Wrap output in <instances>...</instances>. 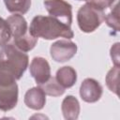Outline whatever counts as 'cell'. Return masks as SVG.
Listing matches in <instances>:
<instances>
[{
	"mask_svg": "<svg viewBox=\"0 0 120 120\" xmlns=\"http://www.w3.org/2000/svg\"><path fill=\"white\" fill-rule=\"evenodd\" d=\"M76 43L68 39H60L51 45L50 53L52 60L58 63H64L70 60L77 52Z\"/></svg>",
	"mask_w": 120,
	"mask_h": 120,
	"instance_id": "obj_7",
	"label": "cell"
},
{
	"mask_svg": "<svg viewBox=\"0 0 120 120\" xmlns=\"http://www.w3.org/2000/svg\"><path fill=\"white\" fill-rule=\"evenodd\" d=\"M111 57L114 66L119 67V43H115L111 48Z\"/></svg>",
	"mask_w": 120,
	"mask_h": 120,
	"instance_id": "obj_18",
	"label": "cell"
},
{
	"mask_svg": "<svg viewBox=\"0 0 120 120\" xmlns=\"http://www.w3.org/2000/svg\"><path fill=\"white\" fill-rule=\"evenodd\" d=\"M27 53L13 43H8L0 50V76L20 80L28 68Z\"/></svg>",
	"mask_w": 120,
	"mask_h": 120,
	"instance_id": "obj_1",
	"label": "cell"
},
{
	"mask_svg": "<svg viewBox=\"0 0 120 120\" xmlns=\"http://www.w3.org/2000/svg\"><path fill=\"white\" fill-rule=\"evenodd\" d=\"M7 9L11 13L25 14L30 7L31 0H4Z\"/></svg>",
	"mask_w": 120,
	"mask_h": 120,
	"instance_id": "obj_13",
	"label": "cell"
},
{
	"mask_svg": "<svg viewBox=\"0 0 120 120\" xmlns=\"http://www.w3.org/2000/svg\"><path fill=\"white\" fill-rule=\"evenodd\" d=\"M7 22L13 37V44L23 52H29L36 46L38 38L28 32L27 22L22 14H16L8 17Z\"/></svg>",
	"mask_w": 120,
	"mask_h": 120,
	"instance_id": "obj_4",
	"label": "cell"
},
{
	"mask_svg": "<svg viewBox=\"0 0 120 120\" xmlns=\"http://www.w3.org/2000/svg\"><path fill=\"white\" fill-rule=\"evenodd\" d=\"M77 1H88V0H77Z\"/></svg>",
	"mask_w": 120,
	"mask_h": 120,
	"instance_id": "obj_20",
	"label": "cell"
},
{
	"mask_svg": "<svg viewBox=\"0 0 120 120\" xmlns=\"http://www.w3.org/2000/svg\"><path fill=\"white\" fill-rule=\"evenodd\" d=\"M30 74L38 85H41L51 78V67L43 57H34L30 64Z\"/></svg>",
	"mask_w": 120,
	"mask_h": 120,
	"instance_id": "obj_9",
	"label": "cell"
},
{
	"mask_svg": "<svg viewBox=\"0 0 120 120\" xmlns=\"http://www.w3.org/2000/svg\"><path fill=\"white\" fill-rule=\"evenodd\" d=\"M11 38V31L7 20L0 17V47L8 43Z\"/></svg>",
	"mask_w": 120,
	"mask_h": 120,
	"instance_id": "obj_17",
	"label": "cell"
},
{
	"mask_svg": "<svg viewBox=\"0 0 120 120\" xmlns=\"http://www.w3.org/2000/svg\"><path fill=\"white\" fill-rule=\"evenodd\" d=\"M118 75H119V67L114 66L112 68L107 75H106V85L110 89V91L113 92L114 94L118 95Z\"/></svg>",
	"mask_w": 120,
	"mask_h": 120,
	"instance_id": "obj_15",
	"label": "cell"
},
{
	"mask_svg": "<svg viewBox=\"0 0 120 120\" xmlns=\"http://www.w3.org/2000/svg\"><path fill=\"white\" fill-rule=\"evenodd\" d=\"M18 84L16 80L0 76V110L8 112L18 103Z\"/></svg>",
	"mask_w": 120,
	"mask_h": 120,
	"instance_id": "obj_5",
	"label": "cell"
},
{
	"mask_svg": "<svg viewBox=\"0 0 120 120\" xmlns=\"http://www.w3.org/2000/svg\"><path fill=\"white\" fill-rule=\"evenodd\" d=\"M106 8L98 0H88L77 13L79 28L84 33L94 32L103 22Z\"/></svg>",
	"mask_w": 120,
	"mask_h": 120,
	"instance_id": "obj_3",
	"label": "cell"
},
{
	"mask_svg": "<svg viewBox=\"0 0 120 120\" xmlns=\"http://www.w3.org/2000/svg\"><path fill=\"white\" fill-rule=\"evenodd\" d=\"M63 116L66 120H76L80 113V103L74 96H67L61 105Z\"/></svg>",
	"mask_w": 120,
	"mask_h": 120,
	"instance_id": "obj_11",
	"label": "cell"
},
{
	"mask_svg": "<svg viewBox=\"0 0 120 120\" xmlns=\"http://www.w3.org/2000/svg\"><path fill=\"white\" fill-rule=\"evenodd\" d=\"M44 7L50 16H52L70 26L72 22V6L65 0H44Z\"/></svg>",
	"mask_w": 120,
	"mask_h": 120,
	"instance_id": "obj_6",
	"label": "cell"
},
{
	"mask_svg": "<svg viewBox=\"0 0 120 120\" xmlns=\"http://www.w3.org/2000/svg\"><path fill=\"white\" fill-rule=\"evenodd\" d=\"M101 84L93 78H86L80 86V96L82 99L87 103H94L100 99L102 96Z\"/></svg>",
	"mask_w": 120,
	"mask_h": 120,
	"instance_id": "obj_8",
	"label": "cell"
},
{
	"mask_svg": "<svg viewBox=\"0 0 120 120\" xmlns=\"http://www.w3.org/2000/svg\"><path fill=\"white\" fill-rule=\"evenodd\" d=\"M55 79L65 89L70 88L76 83L77 72L72 67L65 66V67L60 68L56 71Z\"/></svg>",
	"mask_w": 120,
	"mask_h": 120,
	"instance_id": "obj_12",
	"label": "cell"
},
{
	"mask_svg": "<svg viewBox=\"0 0 120 120\" xmlns=\"http://www.w3.org/2000/svg\"><path fill=\"white\" fill-rule=\"evenodd\" d=\"M46 95L51 97H59L65 93V88L57 82L54 77H51L46 82L38 85Z\"/></svg>",
	"mask_w": 120,
	"mask_h": 120,
	"instance_id": "obj_14",
	"label": "cell"
},
{
	"mask_svg": "<svg viewBox=\"0 0 120 120\" xmlns=\"http://www.w3.org/2000/svg\"><path fill=\"white\" fill-rule=\"evenodd\" d=\"M101 5H103L106 8L112 7L114 2H117V0H98Z\"/></svg>",
	"mask_w": 120,
	"mask_h": 120,
	"instance_id": "obj_19",
	"label": "cell"
},
{
	"mask_svg": "<svg viewBox=\"0 0 120 120\" xmlns=\"http://www.w3.org/2000/svg\"><path fill=\"white\" fill-rule=\"evenodd\" d=\"M24 104L32 110H41L46 103V94L38 85L28 89L24 95Z\"/></svg>",
	"mask_w": 120,
	"mask_h": 120,
	"instance_id": "obj_10",
	"label": "cell"
},
{
	"mask_svg": "<svg viewBox=\"0 0 120 120\" xmlns=\"http://www.w3.org/2000/svg\"><path fill=\"white\" fill-rule=\"evenodd\" d=\"M29 32L37 38H42L48 40L57 38L70 39L74 37V33L70 26L63 23L52 16H35L31 22Z\"/></svg>",
	"mask_w": 120,
	"mask_h": 120,
	"instance_id": "obj_2",
	"label": "cell"
},
{
	"mask_svg": "<svg viewBox=\"0 0 120 120\" xmlns=\"http://www.w3.org/2000/svg\"><path fill=\"white\" fill-rule=\"evenodd\" d=\"M104 21L106 24L112 29H113L115 32L119 31V4L118 2H116L113 8H112V10L107 15H105Z\"/></svg>",
	"mask_w": 120,
	"mask_h": 120,
	"instance_id": "obj_16",
	"label": "cell"
}]
</instances>
